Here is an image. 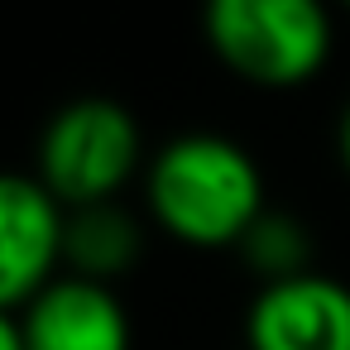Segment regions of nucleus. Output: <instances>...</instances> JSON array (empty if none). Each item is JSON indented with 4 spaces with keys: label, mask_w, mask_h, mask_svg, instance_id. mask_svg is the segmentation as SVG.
Masks as SVG:
<instances>
[{
    "label": "nucleus",
    "mask_w": 350,
    "mask_h": 350,
    "mask_svg": "<svg viewBox=\"0 0 350 350\" xmlns=\"http://www.w3.org/2000/svg\"><path fill=\"white\" fill-rule=\"evenodd\" d=\"M149 211L192 250L240 245L269 211L259 163L226 135H178L149 163Z\"/></svg>",
    "instance_id": "f257e3e1"
},
{
    "label": "nucleus",
    "mask_w": 350,
    "mask_h": 350,
    "mask_svg": "<svg viewBox=\"0 0 350 350\" xmlns=\"http://www.w3.org/2000/svg\"><path fill=\"white\" fill-rule=\"evenodd\" d=\"M206 44L250 87L288 92L326 68L331 20L312 0H211Z\"/></svg>",
    "instance_id": "f03ea898"
},
{
    "label": "nucleus",
    "mask_w": 350,
    "mask_h": 350,
    "mask_svg": "<svg viewBox=\"0 0 350 350\" xmlns=\"http://www.w3.org/2000/svg\"><path fill=\"white\" fill-rule=\"evenodd\" d=\"M139 168V125L111 96L68 101L39 135V183L63 211L116 202V192Z\"/></svg>",
    "instance_id": "7ed1b4c3"
},
{
    "label": "nucleus",
    "mask_w": 350,
    "mask_h": 350,
    "mask_svg": "<svg viewBox=\"0 0 350 350\" xmlns=\"http://www.w3.org/2000/svg\"><path fill=\"white\" fill-rule=\"evenodd\" d=\"M68 211L29 173H0V312L20 317L63 273Z\"/></svg>",
    "instance_id": "20e7f679"
},
{
    "label": "nucleus",
    "mask_w": 350,
    "mask_h": 350,
    "mask_svg": "<svg viewBox=\"0 0 350 350\" xmlns=\"http://www.w3.org/2000/svg\"><path fill=\"white\" fill-rule=\"evenodd\" d=\"M250 350H350V288L302 273L259 288L245 317Z\"/></svg>",
    "instance_id": "39448f33"
},
{
    "label": "nucleus",
    "mask_w": 350,
    "mask_h": 350,
    "mask_svg": "<svg viewBox=\"0 0 350 350\" xmlns=\"http://www.w3.org/2000/svg\"><path fill=\"white\" fill-rule=\"evenodd\" d=\"M25 350H130V321L106 283L63 273L20 312Z\"/></svg>",
    "instance_id": "423d86ee"
},
{
    "label": "nucleus",
    "mask_w": 350,
    "mask_h": 350,
    "mask_svg": "<svg viewBox=\"0 0 350 350\" xmlns=\"http://www.w3.org/2000/svg\"><path fill=\"white\" fill-rule=\"evenodd\" d=\"M139 226L125 206L116 202H101V206H82V211H68V230H63V264L72 278H87V283H106L120 278L135 259H139Z\"/></svg>",
    "instance_id": "0eeeda50"
},
{
    "label": "nucleus",
    "mask_w": 350,
    "mask_h": 350,
    "mask_svg": "<svg viewBox=\"0 0 350 350\" xmlns=\"http://www.w3.org/2000/svg\"><path fill=\"white\" fill-rule=\"evenodd\" d=\"M240 250H245V259L254 264V273H264V288L312 273V269H307V254H312L307 230H302L293 216H283V211H264V216L254 221V230L240 240Z\"/></svg>",
    "instance_id": "6e6552de"
},
{
    "label": "nucleus",
    "mask_w": 350,
    "mask_h": 350,
    "mask_svg": "<svg viewBox=\"0 0 350 350\" xmlns=\"http://www.w3.org/2000/svg\"><path fill=\"white\" fill-rule=\"evenodd\" d=\"M0 350H25V336H20V317L0 312Z\"/></svg>",
    "instance_id": "1a4fd4ad"
},
{
    "label": "nucleus",
    "mask_w": 350,
    "mask_h": 350,
    "mask_svg": "<svg viewBox=\"0 0 350 350\" xmlns=\"http://www.w3.org/2000/svg\"><path fill=\"white\" fill-rule=\"evenodd\" d=\"M336 149H340V163H345V173H350V106H345V116H340V130H336Z\"/></svg>",
    "instance_id": "9d476101"
}]
</instances>
